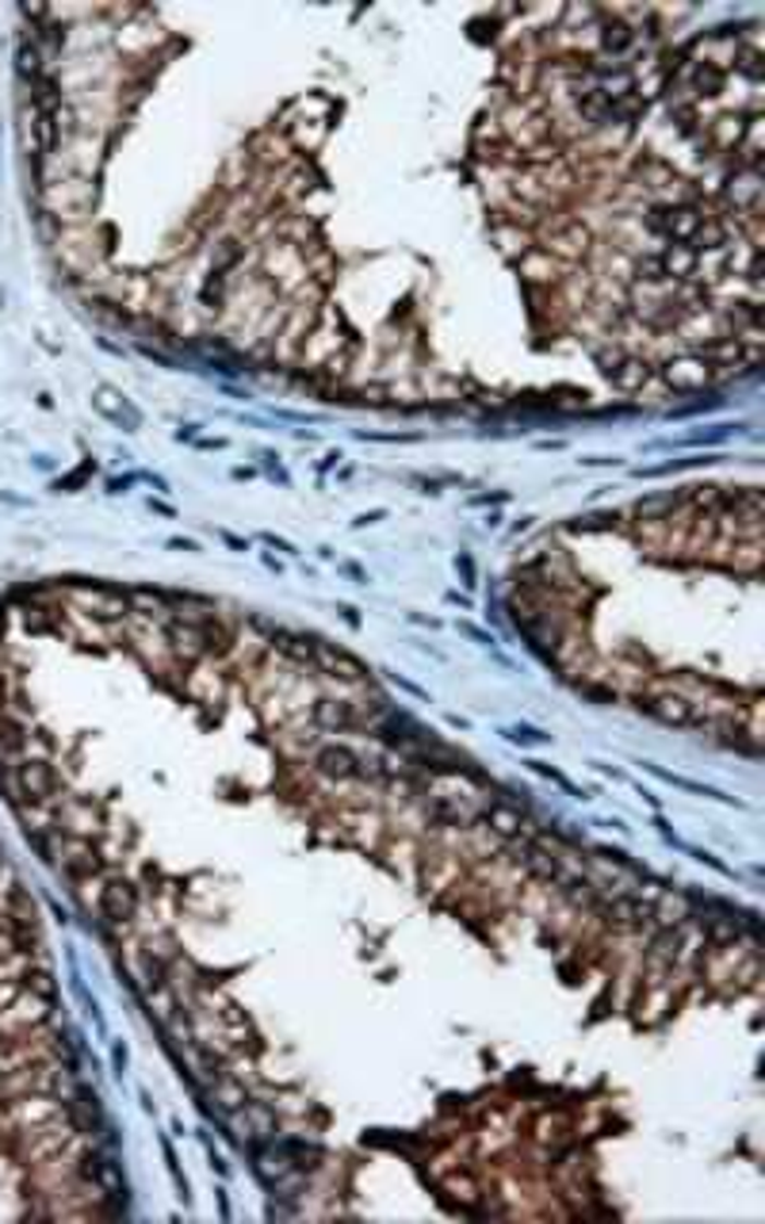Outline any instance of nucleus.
Returning a JSON list of instances; mask_svg holds the SVG:
<instances>
[{"label":"nucleus","instance_id":"nucleus-1","mask_svg":"<svg viewBox=\"0 0 765 1224\" xmlns=\"http://www.w3.org/2000/svg\"><path fill=\"white\" fill-rule=\"evenodd\" d=\"M50 1018H54V998L39 995V991H32L24 983V991H20V995L12 998L9 1006H0V1033H12V1030H24V1026L50 1022Z\"/></svg>","mask_w":765,"mask_h":1224}]
</instances>
